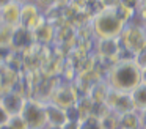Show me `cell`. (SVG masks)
Wrapping results in <instances>:
<instances>
[{
  "label": "cell",
  "mask_w": 146,
  "mask_h": 129,
  "mask_svg": "<svg viewBox=\"0 0 146 129\" xmlns=\"http://www.w3.org/2000/svg\"><path fill=\"white\" fill-rule=\"evenodd\" d=\"M104 79L111 90L130 93L141 84V66L132 57H121L107 71Z\"/></svg>",
  "instance_id": "obj_1"
},
{
  "label": "cell",
  "mask_w": 146,
  "mask_h": 129,
  "mask_svg": "<svg viewBox=\"0 0 146 129\" xmlns=\"http://www.w3.org/2000/svg\"><path fill=\"white\" fill-rule=\"evenodd\" d=\"M124 22L116 14L115 8H104L96 13L90 21V27L96 39L101 38H119L124 30Z\"/></svg>",
  "instance_id": "obj_2"
},
{
  "label": "cell",
  "mask_w": 146,
  "mask_h": 129,
  "mask_svg": "<svg viewBox=\"0 0 146 129\" xmlns=\"http://www.w3.org/2000/svg\"><path fill=\"white\" fill-rule=\"evenodd\" d=\"M119 43L123 47V57H135L146 44V33L141 24L137 21L124 25L119 35Z\"/></svg>",
  "instance_id": "obj_3"
},
{
  "label": "cell",
  "mask_w": 146,
  "mask_h": 129,
  "mask_svg": "<svg viewBox=\"0 0 146 129\" xmlns=\"http://www.w3.org/2000/svg\"><path fill=\"white\" fill-rule=\"evenodd\" d=\"M21 115L24 116V120L27 121L30 129H44L47 126L44 101H41V99L27 98Z\"/></svg>",
  "instance_id": "obj_4"
},
{
  "label": "cell",
  "mask_w": 146,
  "mask_h": 129,
  "mask_svg": "<svg viewBox=\"0 0 146 129\" xmlns=\"http://www.w3.org/2000/svg\"><path fill=\"white\" fill-rule=\"evenodd\" d=\"M79 98H80V93L77 90V87L74 85V82H68L61 79L57 84V87L54 88V91L50 93L47 101L63 107V109H68L71 106H76Z\"/></svg>",
  "instance_id": "obj_5"
},
{
  "label": "cell",
  "mask_w": 146,
  "mask_h": 129,
  "mask_svg": "<svg viewBox=\"0 0 146 129\" xmlns=\"http://www.w3.org/2000/svg\"><path fill=\"white\" fill-rule=\"evenodd\" d=\"M42 21H44V11L33 0L21 3V22H19V25H22V27H25V28L33 31Z\"/></svg>",
  "instance_id": "obj_6"
},
{
  "label": "cell",
  "mask_w": 146,
  "mask_h": 129,
  "mask_svg": "<svg viewBox=\"0 0 146 129\" xmlns=\"http://www.w3.org/2000/svg\"><path fill=\"white\" fill-rule=\"evenodd\" d=\"M105 106L110 110L116 112L118 115H123V113H127L130 110H137L135 106H133V101L130 93H124V91H118V90H111L108 91L107 99H105Z\"/></svg>",
  "instance_id": "obj_7"
},
{
  "label": "cell",
  "mask_w": 146,
  "mask_h": 129,
  "mask_svg": "<svg viewBox=\"0 0 146 129\" xmlns=\"http://www.w3.org/2000/svg\"><path fill=\"white\" fill-rule=\"evenodd\" d=\"M33 46H35L33 31L25 28V27H22V25L14 27L13 39H11V49L17 50V52H25V50H29Z\"/></svg>",
  "instance_id": "obj_8"
},
{
  "label": "cell",
  "mask_w": 146,
  "mask_h": 129,
  "mask_svg": "<svg viewBox=\"0 0 146 129\" xmlns=\"http://www.w3.org/2000/svg\"><path fill=\"white\" fill-rule=\"evenodd\" d=\"M27 98L21 93L19 90H11L8 93H3L0 98V104L3 106V109L8 112V115H19L24 109Z\"/></svg>",
  "instance_id": "obj_9"
},
{
  "label": "cell",
  "mask_w": 146,
  "mask_h": 129,
  "mask_svg": "<svg viewBox=\"0 0 146 129\" xmlns=\"http://www.w3.org/2000/svg\"><path fill=\"white\" fill-rule=\"evenodd\" d=\"M55 33H57V28H55L50 22H47L44 19V21L33 30L35 44H39V46H54Z\"/></svg>",
  "instance_id": "obj_10"
},
{
  "label": "cell",
  "mask_w": 146,
  "mask_h": 129,
  "mask_svg": "<svg viewBox=\"0 0 146 129\" xmlns=\"http://www.w3.org/2000/svg\"><path fill=\"white\" fill-rule=\"evenodd\" d=\"M0 21L11 27H17L21 22V3L10 2L0 8Z\"/></svg>",
  "instance_id": "obj_11"
},
{
  "label": "cell",
  "mask_w": 146,
  "mask_h": 129,
  "mask_svg": "<svg viewBox=\"0 0 146 129\" xmlns=\"http://www.w3.org/2000/svg\"><path fill=\"white\" fill-rule=\"evenodd\" d=\"M46 107V118H47V124L50 126H63L68 121L66 118V110L63 107L57 106V104L50 102V101H44Z\"/></svg>",
  "instance_id": "obj_12"
},
{
  "label": "cell",
  "mask_w": 146,
  "mask_h": 129,
  "mask_svg": "<svg viewBox=\"0 0 146 129\" xmlns=\"http://www.w3.org/2000/svg\"><path fill=\"white\" fill-rule=\"evenodd\" d=\"M108 91H110V87H108V84L105 82V79H102V80L96 82V84L90 88L88 96L98 104H105V99H107Z\"/></svg>",
  "instance_id": "obj_13"
},
{
  "label": "cell",
  "mask_w": 146,
  "mask_h": 129,
  "mask_svg": "<svg viewBox=\"0 0 146 129\" xmlns=\"http://www.w3.org/2000/svg\"><path fill=\"white\" fill-rule=\"evenodd\" d=\"M119 129H143L138 110H130L119 115Z\"/></svg>",
  "instance_id": "obj_14"
},
{
  "label": "cell",
  "mask_w": 146,
  "mask_h": 129,
  "mask_svg": "<svg viewBox=\"0 0 146 129\" xmlns=\"http://www.w3.org/2000/svg\"><path fill=\"white\" fill-rule=\"evenodd\" d=\"M94 104L96 102L88 96V94H83V96L79 98V101H77L76 106H77L79 113H80V121L93 116V113H94Z\"/></svg>",
  "instance_id": "obj_15"
},
{
  "label": "cell",
  "mask_w": 146,
  "mask_h": 129,
  "mask_svg": "<svg viewBox=\"0 0 146 129\" xmlns=\"http://www.w3.org/2000/svg\"><path fill=\"white\" fill-rule=\"evenodd\" d=\"M130 96H132L133 106L137 110H143L146 109V84H140L130 91Z\"/></svg>",
  "instance_id": "obj_16"
},
{
  "label": "cell",
  "mask_w": 146,
  "mask_h": 129,
  "mask_svg": "<svg viewBox=\"0 0 146 129\" xmlns=\"http://www.w3.org/2000/svg\"><path fill=\"white\" fill-rule=\"evenodd\" d=\"M101 123L104 129H119V115L113 110H108L101 118Z\"/></svg>",
  "instance_id": "obj_17"
},
{
  "label": "cell",
  "mask_w": 146,
  "mask_h": 129,
  "mask_svg": "<svg viewBox=\"0 0 146 129\" xmlns=\"http://www.w3.org/2000/svg\"><path fill=\"white\" fill-rule=\"evenodd\" d=\"M13 31H14V27L0 22V46H10L11 47Z\"/></svg>",
  "instance_id": "obj_18"
},
{
  "label": "cell",
  "mask_w": 146,
  "mask_h": 129,
  "mask_svg": "<svg viewBox=\"0 0 146 129\" xmlns=\"http://www.w3.org/2000/svg\"><path fill=\"white\" fill-rule=\"evenodd\" d=\"M80 129H104V126H102V123L99 118L90 116V118L80 121Z\"/></svg>",
  "instance_id": "obj_19"
},
{
  "label": "cell",
  "mask_w": 146,
  "mask_h": 129,
  "mask_svg": "<svg viewBox=\"0 0 146 129\" xmlns=\"http://www.w3.org/2000/svg\"><path fill=\"white\" fill-rule=\"evenodd\" d=\"M8 124L11 126L13 129H30L29 124H27V121L24 120V116L21 115H11L10 120H8Z\"/></svg>",
  "instance_id": "obj_20"
},
{
  "label": "cell",
  "mask_w": 146,
  "mask_h": 129,
  "mask_svg": "<svg viewBox=\"0 0 146 129\" xmlns=\"http://www.w3.org/2000/svg\"><path fill=\"white\" fill-rule=\"evenodd\" d=\"M66 110V118L68 120H74V121H80V113H79V109H77V106H71V107H68V109H64Z\"/></svg>",
  "instance_id": "obj_21"
},
{
  "label": "cell",
  "mask_w": 146,
  "mask_h": 129,
  "mask_svg": "<svg viewBox=\"0 0 146 129\" xmlns=\"http://www.w3.org/2000/svg\"><path fill=\"white\" fill-rule=\"evenodd\" d=\"M11 52H13V49L10 46H0V65L7 63V60H8Z\"/></svg>",
  "instance_id": "obj_22"
},
{
  "label": "cell",
  "mask_w": 146,
  "mask_h": 129,
  "mask_svg": "<svg viewBox=\"0 0 146 129\" xmlns=\"http://www.w3.org/2000/svg\"><path fill=\"white\" fill-rule=\"evenodd\" d=\"M119 3L130 9H133V11H138L140 5H141V0H119Z\"/></svg>",
  "instance_id": "obj_23"
},
{
  "label": "cell",
  "mask_w": 146,
  "mask_h": 129,
  "mask_svg": "<svg viewBox=\"0 0 146 129\" xmlns=\"http://www.w3.org/2000/svg\"><path fill=\"white\" fill-rule=\"evenodd\" d=\"M133 60H135L141 68H143V66H146V44H145V47H143V49L140 50L135 57H133Z\"/></svg>",
  "instance_id": "obj_24"
},
{
  "label": "cell",
  "mask_w": 146,
  "mask_h": 129,
  "mask_svg": "<svg viewBox=\"0 0 146 129\" xmlns=\"http://www.w3.org/2000/svg\"><path fill=\"white\" fill-rule=\"evenodd\" d=\"M33 2H35L36 5L42 9V11H46V9H49L50 6L55 5V3H57V0H33Z\"/></svg>",
  "instance_id": "obj_25"
},
{
  "label": "cell",
  "mask_w": 146,
  "mask_h": 129,
  "mask_svg": "<svg viewBox=\"0 0 146 129\" xmlns=\"http://www.w3.org/2000/svg\"><path fill=\"white\" fill-rule=\"evenodd\" d=\"M8 120H10V115H8V112L3 109V106L0 104V126H3L8 123Z\"/></svg>",
  "instance_id": "obj_26"
},
{
  "label": "cell",
  "mask_w": 146,
  "mask_h": 129,
  "mask_svg": "<svg viewBox=\"0 0 146 129\" xmlns=\"http://www.w3.org/2000/svg\"><path fill=\"white\" fill-rule=\"evenodd\" d=\"M61 128L63 129H80V121H77V120L76 121H74V120H68Z\"/></svg>",
  "instance_id": "obj_27"
},
{
  "label": "cell",
  "mask_w": 146,
  "mask_h": 129,
  "mask_svg": "<svg viewBox=\"0 0 146 129\" xmlns=\"http://www.w3.org/2000/svg\"><path fill=\"white\" fill-rule=\"evenodd\" d=\"M140 113V121H141V128H146V109L138 110Z\"/></svg>",
  "instance_id": "obj_28"
},
{
  "label": "cell",
  "mask_w": 146,
  "mask_h": 129,
  "mask_svg": "<svg viewBox=\"0 0 146 129\" xmlns=\"http://www.w3.org/2000/svg\"><path fill=\"white\" fill-rule=\"evenodd\" d=\"M141 84H146V66L141 68Z\"/></svg>",
  "instance_id": "obj_29"
},
{
  "label": "cell",
  "mask_w": 146,
  "mask_h": 129,
  "mask_svg": "<svg viewBox=\"0 0 146 129\" xmlns=\"http://www.w3.org/2000/svg\"><path fill=\"white\" fill-rule=\"evenodd\" d=\"M44 129H63V128H61V126H50V124H47Z\"/></svg>",
  "instance_id": "obj_30"
},
{
  "label": "cell",
  "mask_w": 146,
  "mask_h": 129,
  "mask_svg": "<svg viewBox=\"0 0 146 129\" xmlns=\"http://www.w3.org/2000/svg\"><path fill=\"white\" fill-rule=\"evenodd\" d=\"M10 2H13V0H0V8H2V6H5L7 3H10Z\"/></svg>",
  "instance_id": "obj_31"
},
{
  "label": "cell",
  "mask_w": 146,
  "mask_h": 129,
  "mask_svg": "<svg viewBox=\"0 0 146 129\" xmlns=\"http://www.w3.org/2000/svg\"><path fill=\"white\" fill-rule=\"evenodd\" d=\"M0 129H13V128H11V126H10V124H8V123H7V124L0 126Z\"/></svg>",
  "instance_id": "obj_32"
},
{
  "label": "cell",
  "mask_w": 146,
  "mask_h": 129,
  "mask_svg": "<svg viewBox=\"0 0 146 129\" xmlns=\"http://www.w3.org/2000/svg\"><path fill=\"white\" fill-rule=\"evenodd\" d=\"M13 2H17V3H25V2H29V0H13Z\"/></svg>",
  "instance_id": "obj_33"
},
{
  "label": "cell",
  "mask_w": 146,
  "mask_h": 129,
  "mask_svg": "<svg viewBox=\"0 0 146 129\" xmlns=\"http://www.w3.org/2000/svg\"><path fill=\"white\" fill-rule=\"evenodd\" d=\"M140 6H146V0H141V5Z\"/></svg>",
  "instance_id": "obj_34"
},
{
  "label": "cell",
  "mask_w": 146,
  "mask_h": 129,
  "mask_svg": "<svg viewBox=\"0 0 146 129\" xmlns=\"http://www.w3.org/2000/svg\"><path fill=\"white\" fill-rule=\"evenodd\" d=\"M0 98H2V93H0Z\"/></svg>",
  "instance_id": "obj_35"
},
{
  "label": "cell",
  "mask_w": 146,
  "mask_h": 129,
  "mask_svg": "<svg viewBox=\"0 0 146 129\" xmlns=\"http://www.w3.org/2000/svg\"><path fill=\"white\" fill-rule=\"evenodd\" d=\"M143 129H146V128H143Z\"/></svg>",
  "instance_id": "obj_36"
},
{
  "label": "cell",
  "mask_w": 146,
  "mask_h": 129,
  "mask_svg": "<svg viewBox=\"0 0 146 129\" xmlns=\"http://www.w3.org/2000/svg\"><path fill=\"white\" fill-rule=\"evenodd\" d=\"M0 22H2V21H0Z\"/></svg>",
  "instance_id": "obj_37"
}]
</instances>
